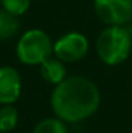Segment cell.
Returning <instances> with one entry per match:
<instances>
[{"mask_svg":"<svg viewBox=\"0 0 132 133\" xmlns=\"http://www.w3.org/2000/svg\"><path fill=\"white\" fill-rule=\"evenodd\" d=\"M101 105V92L94 81L83 75L67 77L50 96L54 116L65 123H78L94 115Z\"/></svg>","mask_w":132,"mask_h":133,"instance_id":"cell-1","label":"cell"},{"mask_svg":"<svg viewBox=\"0 0 132 133\" xmlns=\"http://www.w3.org/2000/svg\"><path fill=\"white\" fill-rule=\"evenodd\" d=\"M132 50V37L127 26H106L98 34L95 51L105 65L115 66L128 59Z\"/></svg>","mask_w":132,"mask_h":133,"instance_id":"cell-2","label":"cell"},{"mask_svg":"<svg viewBox=\"0 0 132 133\" xmlns=\"http://www.w3.org/2000/svg\"><path fill=\"white\" fill-rule=\"evenodd\" d=\"M54 43L41 28H30L20 36L16 45V55L24 65H41L53 55Z\"/></svg>","mask_w":132,"mask_h":133,"instance_id":"cell-3","label":"cell"},{"mask_svg":"<svg viewBox=\"0 0 132 133\" xmlns=\"http://www.w3.org/2000/svg\"><path fill=\"white\" fill-rule=\"evenodd\" d=\"M88 51L90 41L87 37L78 31H68L54 41L53 54L64 64H70L85 58Z\"/></svg>","mask_w":132,"mask_h":133,"instance_id":"cell-4","label":"cell"},{"mask_svg":"<svg viewBox=\"0 0 132 133\" xmlns=\"http://www.w3.org/2000/svg\"><path fill=\"white\" fill-rule=\"evenodd\" d=\"M97 17L106 26H127L132 20V0H92Z\"/></svg>","mask_w":132,"mask_h":133,"instance_id":"cell-5","label":"cell"},{"mask_svg":"<svg viewBox=\"0 0 132 133\" xmlns=\"http://www.w3.org/2000/svg\"><path fill=\"white\" fill-rule=\"evenodd\" d=\"M21 75L14 66H0V105H14L21 95Z\"/></svg>","mask_w":132,"mask_h":133,"instance_id":"cell-6","label":"cell"},{"mask_svg":"<svg viewBox=\"0 0 132 133\" xmlns=\"http://www.w3.org/2000/svg\"><path fill=\"white\" fill-rule=\"evenodd\" d=\"M40 74L46 82L55 87L67 78V69L62 61H60L55 57H50L40 65Z\"/></svg>","mask_w":132,"mask_h":133,"instance_id":"cell-7","label":"cell"},{"mask_svg":"<svg viewBox=\"0 0 132 133\" xmlns=\"http://www.w3.org/2000/svg\"><path fill=\"white\" fill-rule=\"evenodd\" d=\"M18 31H20V21L17 16L2 9L0 10V40L11 38Z\"/></svg>","mask_w":132,"mask_h":133,"instance_id":"cell-8","label":"cell"},{"mask_svg":"<svg viewBox=\"0 0 132 133\" xmlns=\"http://www.w3.org/2000/svg\"><path fill=\"white\" fill-rule=\"evenodd\" d=\"M31 133H68L67 123L57 116L44 118L36 123Z\"/></svg>","mask_w":132,"mask_h":133,"instance_id":"cell-9","label":"cell"},{"mask_svg":"<svg viewBox=\"0 0 132 133\" xmlns=\"http://www.w3.org/2000/svg\"><path fill=\"white\" fill-rule=\"evenodd\" d=\"M18 123V110L14 105H2L0 108V132H10Z\"/></svg>","mask_w":132,"mask_h":133,"instance_id":"cell-10","label":"cell"},{"mask_svg":"<svg viewBox=\"0 0 132 133\" xmlns=\"http://www.w3.org/2000/svg\"><path fill=\"white\" fill-rule=\"evenodd\" d=\"M31 0H2V7L14 16H23L30 9Z\"/></svg>","mask_w":132,"mask_h":133,"instance_id":"cell-11","label":"cell"},{"mask_svg":"<svg viewBox=\"0 0 132 133\" xmlns=\"http://www.w3.org/2000/svg\"><path fill=\"white\" fill-rule=\"evenodd\" d=\"M128 30H129V34H131V37H132V20H131L129 26H128Z\"/></svg>","mask_w":132,"mask_h":133,"instance_id":"cell-12","label":"cell"},{"mask_svg":"<svg viewBox=\"0 0 132 133\" xmlns=\"http://www.w3.org/2000/svg\"><path fill=\"white\" fill-rule=\"evenodd\" d=\"M0 6H2V0H0Z\"/></svg>","mask_w":132,"mask_h":133,"instance_id":"cell-13","label":"cell"}]
</instances>
